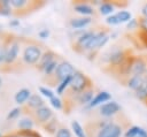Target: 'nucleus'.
Returning a JSON list of instances; mask_svg holds the SVG:
<instances>
[{
  "mask_svg": "<svg viewBox=\"0 0 147 137\" xmlns=\"http://www.w3.org/2000/svg\"><path fill=\"white\" fill-rule=\"evenodd\" d=\"M90 81L88 78L82 74L80 71H75V74L71 76V82H70V87L72 91H75L76 93H80L85 90H87L86 87L88 86Z\"/></svg>",
  "mask_w": 147,
  "mask_h": 137,
  "instance_id": "nucleus-1",
  "label": "nucleus"
},
{
  "mask_svg": "<svg viewBox=\"0 0 147 137\" xmlns=\"http://www.w3.org/2000/svg\"><path fill=\"white\" fill-rule=\"evenodd\" d=\"M122 127L115 122L108 121L103 127L99 128L96 137H121L122 136Z\"/></svg>",
  "mask_w": 147,
  "mask_h": 137,
  "instance_id": "nucleus-2",
  "label": "nucleus"
},
{
  "mask_svg": "<svg viewBox=\"0 0 147 137\" xmlns=\"http://www.w3.org/2000/svg\"><path fill=\"white\" fill-rule=\"evenodd\" d=\"M42 56L41 50L37 45H29L23 51V60L28 64H34L37 63Z\"/></svg>",
  "mask_w": 147,
  "mask_h": 137,
  "instance_id": "nucleus-3",
  "label": "nucleus"
},
{
  "mask_svg": "<svg viewBox=\"0 0 147 137\" xmlns=\"http://www.w3.org/2000/svg\"><path fill=\"white\" fill-rule=\"evenodd\" d=\"M75 68H74V66L70 63V62H68V61H62V62H60L59 63V66H57V68H56V70H55V76H56V78L60 81V82H62L63 79H65V78H68V77H71L74 74H75Z\"/></svg>",
  "mask_w": 147,
  "mask_h": 137,
  "instance_id": "nucleus-4",
  "label": "nucleus"
},
{
  "mask_svg": "<svg viewBox=\"0 0 147 137\" xmlns=\"http://www.w3.org/2000/svg\"><path fill=\"white\" fill-rule=\"evenodd\" d=\"M147 71V63L146 61L140 58H132L130 60V75H145V73Z\"/></svg>",
  "mask_w": 147,
  "mask_h": 137,
  "instance_id": "nucleus-5",
  "label": "nucleus"
},
{
  "mask_svg": "<svg viewBox=\"0 0 147 137\" xmlns=\"http://www.w3.org/2000/svg\"><path fill=\"white\" fill-rule=\"evenodd\" d=\"M121 111V106L115 101V100H110L103 105L100 106V115L105 116V117H110L114 116L115 114H117Z\"/></svg>",
  "mask_w": 147,
  "mask_h": 137,
  "instance_id": "nucleus-6",
  "label": "nucleus"
},
{
  "mask_svg": "<svg viewBox=\"0 0 147 137\" xmlns=\"http://www.w3.org/2000/svg\"><path fill=\"white\" fill-rule=\"evenodd\" d=\"M110 100H111V94L108 91H100L94 96L92 101L88 104V107L93 108V107H96V106H101V105H103V104H106Z\"/></svg>",
  "mask_w": 147,
  "mask_h": 137,
  "instance_id": "nucleus-7",
  "label": "nucleus"
},
{
  "mask_svg": "<svg viewBox=\"0 0 147 137\" xmlns=\"http://www.w3.org/2000/svg\"><path fill=\"white\" fill-rule=\"evenodd\" d=\"M108 61L114 66H122L126 61V55L122 50H113L108 56Z\"/></svg>",
  "mask_w": 147,
  "mask_h": 137,
  "instance_id": "nucleus-8",
  "label": "nucleus"
},
{
  "mask_svg": "<svg viewBox=\"0 0 147 137\" xmlns=\"http://www.w3.org/2000/svg\"><path fill=\"white\" fill-rule=\"evenodd\" d=\"M95 32L94 31H84L78 38H77V46L83 48V50H86L88 44L91 43L92 38L94 37Z\"/></svg>",
  "mask_w": 147,
  "mask_h": 137,
  "instance_id": "nucleus-9",
  "label": "nucleus"
},
{
  "mask_svg": "<svg viewBox=\"0 0 147 137\" xmlns=\"http://www.w3.org/2000/svg\"><path fill=\"white\" fill-rule=\"evenodd\" d=\"M36 116H37V119H38L40 122H42V123L49 122V120L53 117V112H52V109H51L49 107L42 106V107L36 109Z\"/></svg>",
  "mask_w": 147,
  "mask_h": 137,
  "instance_id": "nucleus-10",
  "label": "nucleus"
},
{
  "mask_svg": "<svg viewBox=\"0 0 147 137\" xmlns=\"http://www.w3.org/2000/svg\"><path fill=\"white\" fill-rule=\"evenodd\" d=\"M18 51H20V46L17 43H13L8 46L7 51H6V59H5V62L7 63H11L15 61V59L17 58L18 55Z\"/></svg>",
  "mask_w": 147,
  "mask_h": 137,
  "instance_id": "nucleus-11",
  "label": "nucleus"
},
{
  "mask_svg": "<svg viewBox=\"0 0 147 137\" xmlns=\"http://www.w3.org/2000/svg\"><path fill=\"white\" fill-rule=\"evenodd\" d=\"M144 79H145V75H133V76H130L129 79H127V87L136 92L142 85Z\"/></svg>",
  "mask_w": 147,
  "mask_h": 137,
  "instance_id": "nucleus-12",
  "label": "nucleus"
},
{
  "mask_svg": "<svg viewBox=\"0 0 147 137\" xmlns=\"http://www.w3.org/2000/svg\"><path fill=\"white\" fill-rule=\"evenodd\" d=\"M92 22L91 17H76V18H71L70 20V26L75 30H78V29H83L85 26H87L90 23Z\"/></svg>",
  "mask_w": 147,
  "mask_h": 137,
  "instance_id": "nucleus-13",
  "label": "nucleus"
},
{
  "mask_svg": "<svg viewBox=\"0 0 147 137\" xmlns=\"http://www.w3.org/2000/svg\"><path fill=\"white\" fill-rule=\"evenodd\" d=\"M124 137H147V131L139 125H131L124 134Z\"/></svg>",
  "mask_w": 147,
  "mask_h": 137,
  "instance_id": "nucleus-14",
  "label": "nucleus"
},
{
  "mask_svg": "<svg viewBox=\"0 0 147 137\" xmlns=\"http://www.w3.org/2000/svg\"><path fill=\"white\" fill-rule=\"evenodd\" d=\"M30 97H31V91H30L29 89H25V87H24V89L18 90V91L15 93L14 99H15V102H16V104L22 105V104H24L25 101H28Z\"/></svg>",
  "mask_w": 147,
  "mask_h": 137,
  "instance_id": "nucleus-15",
  "label": "nucleus"
},
{
  "mask_svg": "<svg viewBox=\"0 0 147 137\" xmlns=\"http://www.w3.org/2000/svg\"><path fill=\"white\" fill-rule=\"evenodd\" d=\"M74 9H75V12H77L78 14H80V15H83L85 17H87V16H90V15H92L94 13L93 7H91L90 5L84 3V2H80V3L75 5Z\"/></svg>",
  "mask_w": 147,
  "mask_h": 137,
  "instance_id": "nucleus-16",
  "label": "nucleus"
},
{
  "mask_svg": "<svg viewBox=\"0 0 147 137\" xmlns=\"http://www.w3.org/2000/svg\"><path fill=\"white\" fill-rule=\"evenodd\" d=\"M93 98H94V97H93V91H92L91 89L85 90V91L78 93V96H77V99H78V101H79L80 104H87V105L92 101Z\"/></svg>",
  "mask_w": 147,
  "mask_h": 137,
  "instance_id": "nucleus-17",
  "label": "nucleus"
},
{
  "mask_svg": "<svg viewBox=\"0 0 147 137\" xmlns=\"http://www.w3.org/2000/svg\"><path fill=\"white\" fill-rule=\"evenodd\" d=\"M28 105L30 107H32V108H36V109L45 106L44 105V100L39 94H31V97L28 100Z\"/></svg>",
  "mask_w": 147,
  "mask_h": 137,
  "instance_id": "nucleus-18",
  "label": "nucleus"
},
{
  "mask_svg": "<svg viewBox=\"0 0 147 137\" xmlns=\"http://www.w3.org/2000/svg\"><path fill=\"white\" fill-rule=\"evenodd\" d=\"M114 9H115V6H114L113 3H110V2H102V3H100V6H99V12H100V14H101V15H107V17L110 16V15H113Z\"/></svg>",
  "mask_w": 147,
  "mask_h": 137,
  "instance_id": "nucleus-19",
  "label": "nucleus"
},
{
  "mask_svg": "<svg viewBox=\"0 0 147 137\" xmlns=\"http://www.w3.org/2000/svg\"><path fill=\"white\" fill-rule=\"evenodd\" d=\"M136 97L140 100H147V74L145 75L142 85L136 91Z\"/></svg>",
  "mask_w": 147,
  "mask_h": 137,
  "instance_id": "nucleus-20",
  "label": "nucleus"
},
{
  "mask_svg": "<svg viewBox=\"0 0 147 137\" xmlns=\"http://www.w3.org/2000/svg\"><path fill=\"white\" fill-rule=\"evenodd\" d=\"M18 128L21 129V131H28V130H32L33 128V121L29 117H23L17 122Z\"/></svg>",
  "mask_w": 147,
  "mask_h": 137,
  "instance_id": "nucleus-21",
  "label": "nucleus"
},
{
  "mask_svg": "<svg viewBox=\"0 0 147 137\" xmlns=\"http://www.w3.org/2000/svg\"><path fill=\"white\" fill-rule=\"evenodd\" d=\"M71 129H72V131H74L76 137H86L85 130H84V128L82 127V124L78 121H76V120L71 121Z\"/></svg>",
  "mask_w": 147,
  "mask_h": 137,
  "instance_id": "nucleus-22",
  "label": "nucleus"
},
{
  "mask_svg": "<svg viewBox=\"0 0 147 137\" xmlns=\"http://www.w3.org/2000/svg\"><path fill=\"white\" fill-rule=\"evenodd\" d=\"M116 15H117V17H118V20H119L121 23H127V22H130V21L132 20L131 13L127 12V10H124V9L118 10V12L116 13Z\"/></svg>",
  "mask_w": 147,
  "mask_h": 137,
  "instance_id": "nucleus-23",
  "label": "nucleus"
},
{
  "mask_svg": "<svg viewBox=\"0 0 147 137\" xmlns=\"http://www.w3.org/2000/svg\"><path fill=\"white\" fill-rule=\"evenodd\" d=\"M54 53L53 52H51V51H48V52H46L45 54H42V56H41V59H40V68L42 69L45 66H47L49 62H52L53 60H54Z\"/></svg>",
  "mask_w": 147,
  "mask_h": 137,
  "instance_id": "nucleus-24",
  "label": "nucleus"
},
{
  "mask_svg": "<svg viewBox=\"0 0 147 137\" xmlns=\"http://www.w3.org/2000/svg\"><path fill=\"white\" fill-rule=\"evenodd\" d=\"M70 82H71V77H68V78L63 79L62 82H60V84H57V86H56V93L57 94H63L65 89L68 86H70Z\"/></svg>",
  "mask_w": 147,
  "mask_h": 137,
  "instance_id": "nucleus-25",
  "label": "nucleus"
},
{
  "mask_svg": "<svg viewBox=\"0 0 147 137\" xmlns=\"http://www.w3.org/2000/svg\"><path fill=\"white\" fill-rule=\"evenodd\" d=\"M57 66H59V63H57L55 60H53V61L49 62L47 66H45V67L42 68V70H44V73H45L46 75H51L52 73H55Z\"/></svg>",
  "mask_w": 147,
  "mask_h": 137,
  "instance_id": "nucleus-26",
  "label": "nucleus"
},
{
  "mask_svg": "<svg viewBox=\"0 0 147 137\" xmlns=\"http://www.w3.org/2000/svg\"><path fill=\"white\" fill-rule=\"evenodd\" d=\"M49 104L52 107H54L55 109H61L63 107V104H62V100L57 97V96H54L52 99H49Z\"/></svg>",
  "mask_w": 147,
  "mask_h": 137,
  "instance_id": "nucleus-27",
  "label": "nucleus"
},
{
  "mask_svg": "<svg viewBox=\"0 0 147 137\" xmlns=\"http://www.w3.org/2000/svg\"><path fill=\"white\" fill-rule=\"evenodd\" d=\"M39 92H40L44 97H46L47 99H52V98L55 96V93H54L51 89L45 87V86H40V87H39Z\"/></svg>",
  "mask_w": 147,
  "mask_h": 137,
  "instance_id": "nucleus-28",
  "label": "nucleus"
},
{
  "mask_svg": "<svg viewBox=\"0 0 147 137\" xmlns=\"http://www.w3.org/2000/svg\"><path fill=\"white\" fill-rule=\"evenodd\" d=\"M55 137H71V132L67 128H59L55 132Z\"/></svg>",
  "mask_w": 147,
  "mask_h": 137,
  "instance_id": "nucleus-29",
  "label": "nucleus"
},
{
  "mask_svg": "<svg viewBox=\"0 0 147 137\" xmlns=\"http://www.w3.org/2000/svg\"><path fill=\"white\" fill-rule=\"evenodd\" d=\"M106 23L109 24V25H118L121 22H119L117 15L116 14H113V15H110V16H108L106 18Z\"/></svg>",
  "mask_w": 147,
  "mask_h": 137,
  "instance_id": "nucleus-30",
  "label": "nucleus"
},
{
  "mask_svg": "<svg viewBox=\"0 0 147 137\" xmlns=\"http://www.w3.org/2000/svg\"><path fill=\"white\" fill-rule=\"evenodd\" d=\"M20 114H21V108H20V107H15V108H13V109L7 114V120L16 119Z\"/></svg>",
  "mask_w": 147,
  "mask_h": 137,
  "instance_id": "nucleus-31",
  "label": "nucleus"
},
{
  "mask_svg": "<svg viewBox=\"0 0 147 137\" xmlns=\"http://www.w3.org/2000/svg\"><path fill=\"white\" fill-rule=\"evenodd\" d=\"M26 3V0H10V6H13L14 8H23Z\"/></svg>",
  "mask_w": 147,
  "mask_h": 137,
  "instance_id": "nucleus-32",
  "label": "nucleus"
},
{
  "mask_svg": "<svg viewBox=\"0 0 147 137\" xmlns=\"http://www.w3.org/2000/svg\"><path fill=\"white\" fill-rule=\"evenodd\" d=\"M138 26H139V21L137 18H132L130 22L126 23L127 30H134V29H138Z\"/></svg>",
  "mask_w": 147,
  "mask_h": 137,
  "instance_id": "nucleus-33",
  "label": "nucleus"
},
{
  "mask_svg": "<svg viewBox=\"0 0 147 137\" xmlns=\"http://www.w3.org/2000/svg\"><path fill=\"white\" fill-rule=\"evenodd\" d=\"M21 135V137H41L38 132L32 131V130H28V131H21L18 132Z\"/></svg>",
  "mask_w": 147,
  "mask_h": 137,
  "instance_id": "nucleus-34",
  "label": "nucleus"
},
{
  "mask_svg": "<svg viewBox=\"0 0 147 137\" xmlns=\"http://www.w3.org/2000/svg\"><path fill=\"white\" fill-rule=\"evenodd\" d=\"M139 28L141 29V31L147 32V18L141 17V18L139 20Z\"/></svg>",
  "mask_w": 147,
  "mask_h": 137,
  "instance_id": "nucleus-35",
  "label": "nucleus"
},
{
  "mask_svg": "<svg viewBox=\"0 0 147 137\" xmlns=\"http://www.w3.org/2000/svg\"><path fill=\"white\" fill-rule=\"evenodd\" d=\"M46 128H47V130H48L49 132H53V131H55V130H56V121H55V120H52V121L47 122V125H46Z\"/></svg>",
  "mask_w": 147,
  "mask_h": 137,
  "instance_id": "nucleus-36",
  "label": "nucleus"
},
{
  "mask_svg": "<svg viewBox=\"0 0 147 137\" xmlns=\"http://www.w3.org/2000/svg\"><path fill=\"white\" fill-rule=\"evenodd\" d=\"M49 30L48 29H42V30H40L39 32H38V36H39V38H41V39H46V38H48L49 37Z\"/></svg>",
  "mask_w": 147,
  "mask_h": 137,
  "instance_id": "nucleus-37",
  "label": "nucleus"
},
{
  "mask_svg": "<svg viewBox=\"0 0 147 137\" xmlns=\"http://www.w3.org/2000/svg\"><path fill=\"white\" fill-rule=\"evenodd\" d=\"M10 14V7H0V15H9Z\"/></svg>",
  "mask_w": 147,
  "mask_h": 137,
  "instance_id": "nucleus-38",
  "label": "nucleus"
},
{
  "mask_svg": "<svg viewBox=\"0 0 147 137\" xmlns=\"http://www.w3.org/2000/svg\"><path fill=\"white\" fill-rule=\"evenodd\" d=\"M6 51H7V48L0 50V63H1L2 61H5V59H6Z\"/></svg>",
  "mask_w": 147,
  "mask_h": 137,
  "instance_id": "nucleus-39",
  "label": "nucleus"
},
{
  "mask_svg": "<svg viewBox=\"0 0 147 137\" xmlns=\"http://www.w3.org/2000/svg\"><path fill=\"white\" fill-rule=\"evenodd\" d=\"M141 14H142V16H144L145 18H147V3H145V5L142 6V8H141Z\"/></svg>",
  "mask_w": 147,
  "mask_h": 137,
  "instance_id": "nucleus-40",
  "label": "nucleus"
},
{
  "mask_svg": "<svg viewBox=\"0 0 147 137\" xmlns=\"http://www.w3.org/2000/svg\"><path fill=\"white\" fill-rule=\"evenodd\" d=\"M9 25H10V26H18V25H20V21H18V20H11V21L9 22Z\"/></svg>",
  "mask_w": 147,
  "mask_h": 137,
  "instance_id": "nucleus-41",
  "label": "nucleus"
},
{
  "mask_svg": "<svg viewBox=\"0 0 147 137\" xmlns=\"http://www.w3.org/2000/svg\"><path fill=\"white\" fill-rule=\"evenodd\" d=\"M5 137H21V135L20 134H11V135H7Z\"/></svg>",
  "mask_w": 147,
  "mask_h": 137,
  "instance_id": "nucleus-42",
  "label": "nucleus"
},
{
  "mask_svg": "<svg viewBox=\"0 0 147 137\" xmlns=\"http://www.w3.org/2000/svg\"><path fill=\"white\" fill-rule=\"evenodd\" d=\"M1 84H2V79H1V77H0V86H1Z\"/></svg>",
  "mask_w": 147,
  "mask_h": 137,
  "instance_id": "nucleus-43",
  "label": "nucleus"
},
{
  "mask_svg": "<svg viewBox=\"0 0 147 137\" xmlns=\"http://www.w3.org/2000/svg\"><path fill=\"white\" fill-rule=\"evenodd\" d=\"M0 137H3V136H2V135H1V134H0Z\"/></svg>",
  "mask_w": 147,
  "mask_h": 137,
  "instance_id": "nucleus-44",
  "label": "nucleus"
}]
</instances>
